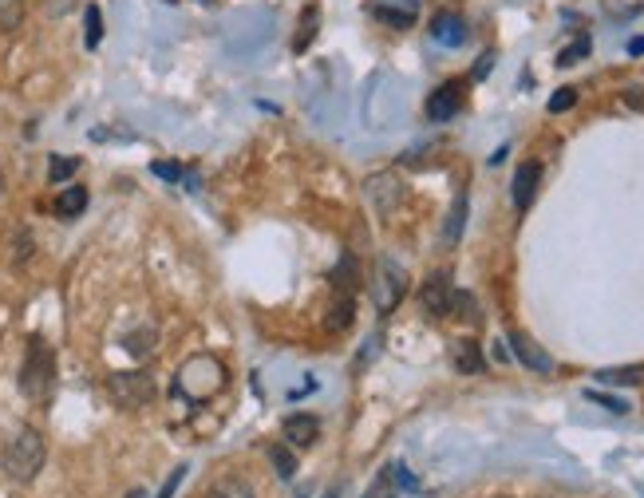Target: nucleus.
Listing matches in <instances>:
<instances>
[{
    "instance_id": "14",
    "label": "nucleus",
    "mask_w": 644,
    "mask_h": 498,
    "mask_svg": "<svg viewBox=\"0 0 644 498\" xmlns=\"http://www.w3.org/2000/svg\"><path fill=\"white\" fill-rule=\"evenodd\" d=\"M467 206H471V198H467V190H459L447 210V222H443V246H459L463 226H467Z\"/></svg>"
},
{
    "instance_id": "35",
    "label": "nucleus",
    "mask_w": 644,
    "mask_h": 498,
    "mask_svg": "<svg viewBox=\"0 0 644 498\" xmlns=\"http://www.w3.org/2000/svg\"><path fill=\"white\" fill-rule=\"evenodd\" d=\"M490 64H494V52H483V56H479V64H475V72H471V76H475V80H486V76H490Z\"/></svg>"
},
{
    "instance_id": "7",
    "label": "nucleus",
    "mask_w": 644,
    "mask_h": 498,
    "mask_svg": "<svg viewBox=\"0 0 644 498\" xmlns=\"http://www.w3.org/2000/svg\"><path fill=\"white\" fill-rule=\"evenodd\" d=\"M419 305H423V313L435 317V321L451 317V305H455L451 273H431V277L423 281V289H419Z\"/></svg>"
},
{
    "instance_id": "8",
    "label": "nucleus",
    "mask_w": 644,
    "mask_h": 498,
    "mask_svg": "<svg viewBox=\"0 0 644 498\" xmlns=\"http://www.w3.org/2000/svg\"><path fill=\"white\" fill-rule=\"evenodd\" d=\"M463 111V80H447L439 83L431 95H427V119L431 123H447Z\"/></svg>"
},
{
    "instance_id": "32",
    "label": "nucleus",
    "mask_w": 644,
    "mask_h": 498,
    "mask_svg": "<svg viewBox=\"0 0 644 498\" xmlns=\"http://www.w3.org/2000/svg\"><path fill=\"white\" fill-rule=\"evenodd\" d=\"M593 404H601V408H609V412H617V415H625L629 412V404L625 400H613V396H605V392H585Z\"/></svg>"
},
{
    "instance_id": "12",
    "label": "nucleus",
    "mask_w": 644,
    "mask_h": 498,
    "mask_svg": "<svg viewBox=\"0 0 644 498\" xmlns=\"http://www.w3.org/2000/svg\"><path fill=\"white\" fill-rule=\"evenodd\" d=\"M431 36H435L443 48H459V44H467V20H463L459 12H439V16L431 20Z\"/></svg>"
},
{
    "instance_id": "23",
    "label": "nucleus",
    "mask_w": 644,
    "mask_h": 498,
    "mask_svg": "<svg viewBox=\"0 0 644 498\" xmlns=\"http://www.w3.org/2000/svg\"><path fill=\"white\" fill-rule=\"evenodd\" d=\"M372 16L376 20H384V24H392V28H411L415 24V8H388V4H376L372 8Z\"/></svg>"
},
{
    "instance_id": "4",
    "label": "nucleus",
    "mask_w": 644,
    "mask_h": 498,
    "mask_svg": "<svg viewBox=\"0 0 644 498\" xmlns=\"http://www.w3.org/2000/svg\"><path fill=\"white\" fill-rule=\"evenodd\" d=\"M368 293H372V305H376V313L380 317H388L392 309H400V301L407 297V269H403L396 257H380L376 261V269H372V285H368Z\"/></svg>"
},
{
    "instance_id": "20",
    "label": "nucleus",
    "mask_w": 644,
    "mask_h": 498,
    "mask_svg": "<svg viewBox=\"0 0 644 498\" xmlns=\"http://www.w3.org/2000/svg\"><path fill=\"white\" fill-rule=\"evenodd\" d=\"M317 28H321V8L313 4V8L301 16V28H297V40H293V52H305V48L317 40Z\"/></svg>"
},
{
    "instance_id": "17",
    "label": "nucleus",
    "mask_w": 644,
    "mask_h": 498,
    "mask_svg": "<svg viewBox=\"0 0 644 498\" xmlns=\"http://www.w3.org/2000/svg\"><path fill=\"white\" fill-rule=\"evenodd\" d=\"M56 218H80L83 210H87V190L83 186H68V190H60V198H56Z\"/></svg>"
},
{
    "instance_id": "9",
    "label": "nucleus",
    "mask_w": 644,
    "mask_h": 498,
    "mask_svg": "<svg viewBox=\"0 0 644 498\" xmlns=\"http://www.w3.org/2000/svg\"><path fill=\"white\" fill-rule=\"evenodd\" d=\"M538 182H542V166L538 163H522L514 170V186H510V194H514V210L518 214H526L530 206H534V198H538Z\"/></svg>"
},
{
    "instance_id": "43",
    "label": "nucleus",
    "mask_w": 644,
    "mask_h": 498,
    "mask_svg": "<svg viewBox=\"0 0 644 498\" xmlns=\"http://www.w3.org/2000/svg\"><path fill=\"white\" fill-rule=\"evenodd\" d=\"M301 498H305V495H301Z\"/></svg>"
},
{
    "instance_id": "22",
    "label": "nucleus",
    "mask_w": 644,
    "mask_h": 498,
    "mask_svg": "<svg viewBox=\"0 0 644 498\" xmlns=\"http://www.w3.org/2000/svg\"><path fill=\"white\" fill-rule=\"evenodd\" d=\"M269 459H273V467H277V475H281L285 483H293V475H297V459H293V451H289L285 443H273V451H269Z\"/></svg>"
},
{
    "instance_id": "5",
    "label": "nucleus",
    "mask_w": 644,
    "mask_h": 498,
    "mask_svg": "<svg viewBox=\"0 0 644 498\" xmlns=\"http://www.w3.org/2000/svg\"><path fill=\"white\" fill-rule=\"evenodd\" d=\"M155 376L151 372H111L107 376V396L123 408V412H139L155 400Z\"/></svg>"
},
{
    "instance_id": "28",
    "label": "nucleus",
    "mask_w": 644,
    "mask_h": 498,
    "mask_svg": "<svg viewBox=\"0 0 644 498\" xmlns=\"http://www.w3.org/2000/svg\"><path fill=\"white\" fill-rule=\"evenodd\" d=\"M589 52H593V40H589V36L573 40V44H569L565 52H558V68H573V64H577V60H585Z\"/></svg>"
},
{
    "instance_id": "19",
    "label": "nucleus",
    "mask_w": 644,
    "mask_h": 498,
    "mask_svg": "<svg viewBox=\"0 0 644 498\" xmlns=\"http://www.w3.org/2000/svg\"><path fill=\"white\" fill-rule=\"evenodd\" d=\"M352 313H356L352 297L336 293V301H332V309H328V321H324V329H328V332H344L348 325H352Z\"/></svg>"
},
{
    "instance_id": "27",
    "label": "nucleus",
    "mask_w": 644,
    "mask_h": 498,
    "mask_svg": "<svg viewBox=\"0 0 644 498\" xmlns=\"http://www.w3.org/2000/svg\"><path fill=\"white\" fill-rule=\"evenodd\" d=\"M364 498H400V487H396V475H392V463L376 475V483L368 487V495Z\"/></svg>"
},
{
    "instance_id": "16",
    "label": "nucleus",
    "mask_w": 644,
    "mask_h": 498,
    "mask_svg": "<svg viewBox=\"0 0 644 498\" xmlns=\"http://www.w3.org/2000/svg\"><path fill=\"white\" fill-rule=\"evenodd\" d=\"M597 380H601V384H609V388H637V384H644V364L601 368V372H597Z\"/></svg>"
},
{
    "instance_id": "21",
    "label": "nucleus",
    "mask_w": 644,
    "mask_h": 498,
    "mask_svg": "<svg viewBox=\"0 0 644 498\" xmlns=\"http://www.w3.org/2000/svg\"><path fill=\"white\" fill-rule=\"evenodd\" d=\"M206 498H257V495H253V487L242 483V479H218V483L206 491Z\"/></svg>"
},
{
    "instance_id": "13",
    "label": "nucleus",
    "mask_w": 644,
    "mask_h": 498,
    "mask_svg": "<svg viewBox=\"0 0 644 498\" xmlns=\"http://www.w3.org/2000/svg\"><path fill=\"white\" fill-rule=\"evenodd\" d=\"M123 348H127V356H135V360H151L155 348H159V325H151V321L135 325V329L123 336Z\"/></svg>"
},
{
    "instance_id": "33",
    "label": "nucleus",
    "mask_w": 644,
    "mask_h": 498,
    "mask_svg": "<svg viewBox=\"0 0 644 498\" xmlns=\"http://www.w3.org/2000/svg\"><path fill=\"white\" fill-rule=\"evenodd\" d=\"M28 257H32V238L20 230V234H16V246H12V261H16V265H24Z\"/></svg>"
},
{
    "instance_id": "24",
    "label": "nucleus",
    "mask_w": 644,
    "mask_h": 498,
    "mask_svg": "<svg viewBox=\"0 0 644 498\" xmlns=\"http://www.w3.org/2000/svg\"><path fill=\"white\" fill-rule=\"evenodd\" d=\"M24 0H0V32H16L24 24Z\"/></svg>"
},
{
    "instance_id": "26",
    "label": "nucleus",
    "mask_w": 644,
    "mask_h": 498,
    "mask_svg": "<svg viewBox=\"0 0 644 498\" xmlns=\"http://www.w3.org/2000/svg\"><path fill=\"white\" fill-rule=\"evenodd\" d=\"M76 170H80V159H76V155H52V163H48V182H68Z\"/></svg>"
},
{
    "instance_id": "41",
    "label": "nucleus",
    "mask_w": 644,
    "mask_h": 498,
    "mask_svg": "<svg viewBox=\"0 0 644 498\" xmlns=\"http://www.w3.org/2000/svg\"><path fill=\"white\" fill-rule=\"evenodd\" d=\"M0 190H4V174H0Z\"/></svg>"
},
{
    "instance_id": "18",
    "label": "nucleus",
    "mask_w": 644,
    "mask_h": 498,
    "mask_svg": "<svg viewBox=\"0 0 644 498\" xmlns=\"http://www.w3.org/2000/svg\"><path fill=\"white\" fill-rule=\"evenodd\" d=\"M332 285H336V293H344V297H352V293H356V285H360L356 257H340V265L332 269Z\"/></svg>"
},
{
    "instance_id": "11",
    "label": "nucleus",
    "mask_w": 644,
    "mask_h": 498,
    "mask_svg": "<svg viewBox=\"0 0 644 498\" xmlns=\"http://www.w3.org/2000/svg\"><path fill=\"white\" fill-rule=\"evenodd\" d=\"M281 435H285L289 447H313L321 439V419L317 415H289Z\"/></svg>"
},
{
    "instance_id": "42",
    "label": "nucleus",
    "mask_w": 644,
    "mask_h": 498,
    "mask_svg": "<svg viewBox=\"0 0 644 498\" xmlns=\"http://www.w3.org/2000/svg\"><path fill=\"white\" fill-rule=\"evenodd\" d=\"M498 498H510V495H498Z\"/></svg>"
},
{
    "instance_id": "31",
    "label": "nucleus",
    "mask_w": 644,
    "mask_h": 498,
    "mask_svg": "<svg viewBox=\"0 0 644 498\" xmlns=\"http://www.w3.org/2000/svg\"><path fill=\"white\" fill-rule=\"evenodd\" d=\"M76 4H80V0H40L44 16H52V20H64V16H68Z\"/></svg>"
},
{
    "instance_id": "1",
    "label": "nucleus",
    "mask_w": 644,
    "mask_h": 498,
    "mask_svg": "<svg viewBox=\"0 0 644 498\" xmlns=\"http://www.w3.org/2000/svg\"><path fill=\"white\" fill-rule=\"evenodd\" d=\"M44 459H48L44 435L28 423H20L0 447V471H4L8 483H32L44 471Z\"/></svg>"
},
{
    "instance_id": "38",
    "label": "nucleus",
    "mask_w": 644,
    "mask_h": 498,
    "mask_svg": "<svg viewBox=\"0 0 644 498\" xmlns=\"http://www.w3.org/2000/svg\"><path fill=\"white\" fill-rule=\"evenodd\" d=\"M629 56H644V36H641V40H633V44H629Z\"/></svg>"
},
{
    "instance_id": "2",
    "label": "nucleus",
    "mask_w": 644,
    "mask_h": 498,
    "mask_svg": "<svg viewBox=\"0 0 644 498\" xmlns=\"http://www.w3.org/2000/svg\"><path fill=\"white\" fill-rule=\"evenodd\" d=\"M52 388H56V352L48 348L44 336H32L24 364H20V392H24V400L44 404L52 396Z\"/></svg>"
},
{
    "instance_id": "40",
    "label": "nucleus",
    "mask_w": 644,
    "mask_h": 498,
    "mask_svg": "<svg viewBox=\"0 0 644 498\" xmlns=\"http://www.w3.org/2000/svg\"><path fill=\"white\" fill-rule=\"evenodd\" d=\"M198 4H214V0H198Z\"/></svg>"
},
{
    "instance_id": "6",
    "label": "nucleus",
    "mask_w": 644,
    "mask_h": 498,
    "mask_svg": "<svg viewBox=\"0 0 644 498\" xmlns=\"http://www.w3.org/2000/svg\"><path fill=\"white\" fill-rule=\"evenodd\" d=\"M364 198H368V206L380 218H392L403 202H407V186H403V178L396 170H380V174H368L364 178Z\"/></svg>"
},
{
    "instance_id": "36",
    "label": "nucleus",
    "mask_w": 644,
    "mask_h": 498,
    "mask_svg": "<svg viewBox=\"0 0 644 498\" xmlns=\"http://www.w3.org/2000/svg\"><path fill=\"white\" fill-rule=\"evenodd\" d=\"M182 475H186V467H178V471H174V475L166 479V487H162V491H159V498H170V495H174V487L182 483Z\"/></svg>"
},
{
    "instance_id": "30",
    "label": "nucleus",
    "mask_w": 644,
    "mask_h": 498,
    "mask_svg": "<svg viewBox=\"0 0 644 498\" xmlns=\"http://www.w3.org/2000/svg\"><path fill=\"white\" fill-rule=\"evenodd\" d=\"M573 103H577V91H573V87H558L554 99H550V115H562V111H569Z\"/></svg>"
},
{
    "instance_id": "15",
    "label": "nucleus",
    "mask_w": 644,
    "mask_h": 498,
    "mask_svg": "<svg viewBox=\"0 0 644 498\" xmlns=\"http://www.w3.org/2000/svg\"><path fill=\"white\" fill-rule=\"evenodd\" d=\"M451 364H455V372L475 376V372H483L486 368L483 348H479L475 340H455V344H451Z\"/></svg>"
},
{
    "instance_id": "3",
    "label": "nucleus",
    "mask_w": 644,
    "mask_h": 498,
    "mask_svg": "<svg viewBox=\"0 0 644 498\" xmlns=\"http://www.w3.org/2000/svg\"><path fill=\"white\" fill-rule=\"evenodd\" d=\"M174 388H178L186 400L202 404V400H210V396H218V392L226 388V368H222V360H218V356L198 352V356H190V360L178 368Z\"/></svg>"
},
{
    "instance_id": "10",
    "label": "nucleus",
    "mask_w": 644,
    "mask_h": 498,
    "mask_svg": "<svg viewBox=\"0 0 644 498\" xmlns=\"http://www.w3.org/2000/svg\"><path fill=\"white\" fill-rule=\"evenodd\" d=\"M510 340V348H514V360H522L530 372H554V360H550V352H542L526 332H510L506 336Z\"/></svg>"
},
{
    "instance_id": "39",
    "label": "nucleus",
    "mask_w": 644,
    "mask_h": 498,
    "mask_svg": "<svg viewBox=\"0 0 644 498\" xmlns=\"http://www.w3.org/2000/svg\"><path fill=\"white\" fill-rule=\"evenodd\" d=\"M131 498H143V491H131Z\"/></svg>"
},
{
    "instance_id": "34",
    "label": "nucleus",
    "mask_w": 644,
    "mask_h": 498,
    "mask_svg": "<svg viewBox=\"0 0 644 498\" xmlns=\"http://www.w3.org/2000/svg\"><path fill=\"white\" fill-rule=\"evenodd\" d=\"M151 170H155L159 178H166V182H178V178H182V166H174V163H155Z\"/></svg>"
},
{
    "instance_id": "25",
    "label": "nucleus",
    "mask_w": 644,
    "mask_h": 498,
    "mask_svg": "<svg viewBox=\"0 0 644 498\" xmlns=\"http://www.w3.org/2000/svg\"><path fill=\"white\" fill-rule=\"evenodd\" d=\"M451 317H455V321H471V325H479V305H475V297H471V293H463V289H455Z\"/></svg>"
},
{
    "instance_id": "37",
    "label": "nucleus",
    "mask_w": 644,
    "mask_h": 498,
    "mask_svg": "<svg viewBox=\"0 0 644 498\" xmlns=\"http://www.w3.org/2000/svg\"><path fill=\"white\" fill-rule=\"evenodd\" d=\"M625 103H629V107H644V91H641V87H629V91H625Z\"/></svg>"
},
{
    "instance_id": "29",
    "label": "nucleus",
    "mask_w": 644,
    "mask_h": 498,
    "mask_svg": "<svg viewBox=\"0 0 644 498\" xmlns=\"http://www.w3.org/2000/svg\"><path fill=\"white\" fill-rule=\"evenodd\" d=\"M83 20H87V48H99V40H103V16H99V8L87 4L83 8Z\"/></svg>"
}]
</instances>
